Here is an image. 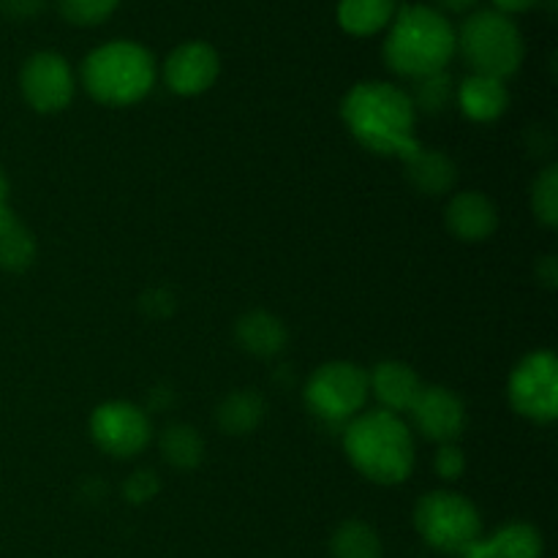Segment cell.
<instances>
[{"mask_svg": "<svg viewBox=\"0 0 558 558\" xmlns=\"http://www.w3.org/2000/svg\"><path fill=\"white\" fill-rule=\"evenodd\" d=\"M403 163H407V178L412 180L414 189L428 196L447 194L458 180L456 161L439 150H425V147H420Z\"/></svg>", "mask_w": 558, "mask_h": 558, "instance_id": "ac0fdd59", "label": "cell"}, {"mask_svg": "<svg viewBox=\"0 0 558 558\" xmlns=\"http://www.w3.org/2000/svg\"><path fill=\"white\" fill-rule=\"evenodd\" d=\"M332 558H381V539L368 523L347 521L330 539Z\"/></svg>", "mask_w": 558, "mask_h": 558, "instance_id": "603a6c76", "label": "cell"}, {"mask_svg": "<svg viewBox=\"0 0 558 558\" xmlns=\"http://www.w3.org/2000/svg\"><path fill=\"white\" fill-rule=\"evenodd\" d=\"M5 199H9V180H5V174L0 172V207L9 205Z\"/></svg>", "mask_w": 558, "mask_h": 558, "instance_id": "d6a6232c", "label": "cell"}, {"mask_svg": "<svg viewBox=\"0 0 558 558\" xmlns=\"http://www.w3.org/2000/svg\"><path fill=\"white\" fill-rule=\"evenodd\" d=\"M420 390H423V381L414 374L412 365L398 363V360L379 363L368 376V392H374L381 409L392 414L409 412Z\"/></svg>", "mask_w": 558, "mask_h": 558, "instance_id": "5bb4252c", "label": "cell"}, {"mask_svg": "<svg viewBox=\"0 0 558 558\" xmlns=\"http://www.w3.org/2000/svg\"><path fill=\"white\" fill-rule=\"evenodd\" d=\"M20 87L25 101L36 112H60L71 104L76 90L74 71L58 52H36L20 71Z\"/></svg>", "mask_w": 558, "mask_h": 558, "instance_id": "9c48e42d", "label": "cell"}, {"mask_svg": "<svg viewBox=\"0 0 558 558\" xmlns=\"http://www.w3.org/2000/svg\"><path fill=\"white\" fill-rule=\"evenodd\" d=\"M396 11V0H341L338 25L349 36H374L390 25Z\"/></svg>", "mask_w": 558, "mask_h": 558, "instance_id": "d6986e66", "label": "cell"}, {"mask_svg": "<svg viewBox=\"0 0 558 558\" xmlns=\"http://www.w3.org/2000/svg\"><path fill=\"white\" fill-rule=\"evenodd\" d=\"M436 474H439L441 480H447V483H456V480H461V474L466 472V458H463V450L456 445V441H450V445H441L439 452H436Z\"/></svg>", "mask_w": 558, "mask_h": 558, "instance_id": "4316f807", "label": "cell"}, {"mask_svg": "<svg viewBox=\"0 0 558 558\" xmlns=\"http://www.w3.org/2000/svg\"><path fill=\"white\" fill-rule=\"evenodd\" d=\"M409 414H412L420 434L425 439L439 441V445L456 441L466 425V409H463L461 398L447 387H423Z\"/></svg>", "mask_w": 558, "mask_h": 558, "instance_id": "7c38bea8", "label": "cell"}, {"mask_svg": "<svg viewBox=\"0 0 558 558\" xmlns=\"http://www.w3.org/2000/svg\"><path fill=\"white\" fill-rule=\"evenodd\" d=\"M412 98L414 109H425V112L436 114L447 107V101L452 98V82L445 71L439 74L423 76V80H414V96Z\"/></svg>", "mask_w": 558, "mask_h": 558, "instance_id": "d4e9b609", "label": "cell"}, {"mask_svg": "<svg viewBox=\"0 0 558 558\" xmlns=\"http://www.w3.org/2000/svg\"><path fill=\"white\" fill-rule=\"evenodd\" d=\"M120 0H58L60 14L71 22V25H101L104 20L112 16V11L118 9Z\"/></svg>", "mask_w": 558, "mask_h": 558, "instance_id": "484cf974", "label": "cell"}, {"mask_svg": "<svg viewBox=\"0 0 558 558\" xmlns=\"http://www.w3.org/2000/svg\"><path fill=\"white\" fill-rule=\"evenodd\" d=\"M537 3H543V0H494L496 11H501V14H507V16L534 9Z\"/></svg>", "mask_w": 558, "mask_h": 558, "instance_id": "4dcf8cb0", "label": "cell"}, {"mask_svg": "<svg viewBox=\"0 0 558 558\" xmlns=\"http://www.w3.org/2000/svg\"><path fill=\"white\" fill-rule=\"evenodd\" d=\"M458 104H461V112L469 120L490 123V120H499L507 112L510 93H507V85L501 80L472 74L458 87Z\"/></svg>", "mask_w": 558, "mask_h": 558, "instance_id": "2e32d148", "label": "cell"}, {"mask_svg": "<svg viewBox=\"0 0 558 558\" xmlns=\"http://www.w3.org/2000/svg\"><path fill=\"white\" fill-rule=\"evenodd\" d=\"M414 526L430 548L452 556H461L469 545L483 537L477 507L452 490L425 494L414 507Z\"/></svg>", "mask_w": 558, "mask_h": 558, "instance_id": "8992f818", "label": "cell"}, {"mask_svg": "<svg viewBox=\"0 0 558 558\" xmlns=\"http://www.w3.org/2000/svg\"><path fill=\"white\" fill-rule=\"evenodd\" d=\"M543 534L529 523H507L494 537L469 545L461 558H539L543 556Z\"/></svg>", "mask_w": 558, "mask_h": 558, "instance_id": "9a60e30c", "label": "cell"}, {"mask_svg": "<svg viewBox=\"0 0 558 558\" xmlns=\"http://www.w3.org/2000/svg\"><path fill=\"white\" fill-rule=\"evenodd\" d=\"M44 11V0H0V14L9 20H33Z\"/></svg>", "mask_w": 558, "mask_h": 558, "instance_id": "f1b7e54d", "label": "cell"}, {"mask_svg": "<svg viewBox=\"0 0 558 558\" xmlns=\"http://www.w3.org/2000/svg\"><path fill=\"white\" fill-rule=\"evenodd\" d=\"M456 47L461 49L474 74L494 76L501 82L521 69L526 54L518 25L496 9L474 11L472 16H466L456 36Z\"/></svg>", "mask_w": 558, "mask_h": 558, "instance_id": "5b68a950", "label": "cell"}, {"mask_svg": "<svg viewBox=\"0 0 558 558\" xmlns=\"http://www.w3.org/2000/svg\"><path fill=\"white\" fill-rule=\"evenodd\" d=\"M123 490H125V499H129L131 505H145V501H150L153 496L161 490V483H158L156 472H150V469H140V472L131 474Z\"/></svg>", "mask_w": 558, "mask_h": 558, "instance_id": "83f0119b", "label": "cell"}, {"mask_svg": "<svg viewBox=\"0 0 558 558\" xmlns=\"http://www.w3.org/2000/svg\"><path fill=\"white\" fill-rule=\"evenodd\" d=\"M221 71L218 52L205 41H185L174 49L163 65V80L178 96H199L210 90Z\"/></svg>", "mask_w": 558, "mask_h": 558, "instance_id": "8fae6325", "label": "cell"}, {"mask_svg": "<svg viewBox=\"0 0 558 558\" xmlns=\"http://www.w3.org/2000/svg\"><path fill=\"white\" fill-rule=\"evenodd\" d=\"M238 343L254 357H276L287 347V327L278 316L267 314V311H251V314L240 316L238 327H234Z\"/></svg>", "mask_w": 558, "mask_h": 558, "instance_id": "e0dca14e", "label": "cell"}, {"mask_svg": "<svg viewBox=\"0 0 558 558\" xmlns=\"http://www.w3.org/2000/svg\"><path fill=\"white\" fill-rule=\"evenodd\" d=\"M142 308H145L147 314L167 316V314H172L174 300L169 298L167 289H156V292H150V294H145V298H142Z\"/></svg>", "mask_w": 558, "mask_h": 558, "instance_id": "f546056e", "label": "cell"}, {"mask_svg": "<svg viewBox=\"0 0 558 558\" xmlns=\"http://www.w3.org/2000/svg\"><path fill=\"white\" fill-rule=\"evenodd\" d=\"M441 9H450V11H466L472 5H477V0H436Z\"/></svg>", "mask_w": 558, "mask_h": 558, "instance_id": "1f68e13d", "label": "cell"}, {"mask_svg": "<svg viewBox=\"0 0 558 558\" xmlns=\"http://www.w3.org/2000/svg\"><path fill=\"white\" fill-rule=\"evenodd\" d=\"M265 398L256 390H238L229 392L227 398L218 407L216 420L221 425L223 434L229 436H245L251 430L259 428V423L265 420Z\"/></svg>", "mask_w": 558, "mask_h": 558, "instance_id": "ffe728a7", "label": "cell"}, {"mask_svg": "<svg viewBox=\"0 0 558 558\" xmlns=\"http://www.w3.org/2000/svg\"><path fill=\"white\" fill-rule=\"evenodd\" d=\"M90 436L109 456L131 458L150 441V420L136 403L109 401L93 412Z\"/></svg>", "mask_w": 558, "mask_h": 558, "instance_id": "30bf717a", "label": "cell"}, {"mask_svg": "<svg viewBox=\"0 0 558 558\" xmlns=\"http://www.w3.org/2000/svg\"><path fill=\"white\" fill-rule=\"evenodd\" d=\"M158 447H161L163 461L174 469H196L205 458V441H202L199 430L183 423L163 428Z\"/></svg>", "mask_w": 558, "mask_h": 558, "instance_id": "7402d4cb", "label": "cell"}, {"mask_svg": "<svg viewBox=\"0 0 558 558\" xmlns=\"http://www.w3.org/2000/svg\"><path fill=\"white\" fill-rule=\"evenodd\" d=\"M507 396L521 417L532 423H554L558 414V363L554 354H526L510 374Z\"/></svg>", "mask_w": 558, "mask_h": 558, "instance_id": "ba28073f", "label": "cell"}, {"mask_svg": "<svg viewBox=\"0 0 558 558\" xmlns=\"http://www.w3.org/2000/svg\"><path fill=\"white\" fill-rule=\"evenodd\" d=\"M156 60L142 44L109 41L82 63V85L107 107H131L153 90Z\"/></svg>", "mask_w": 558, "mask_h": 558, "instance_id": "277c9868", "label": "cell"}, {"mask_svg": "<svg viewBox=\"0 0 558 558\" xmlns=\"http://www.w3.org/2000/svg\"><path fill=\"white\" fill-rule=\"evenodd\" d=\"M305 407L325 423H347L368 401V374L360 365L336 360L325 363L305 381Z\"/></svg>", "mask_w": 558, "mask_h": 558, "instance_id": "52a82bcc", "label": "cell"}, {"mask_svg": "<svg viewBox=\"0 0 558 558\" xmlns=\"http://www.w3.org/2000/svg\"><path fill=\"white\" fill-rule=\"evenodd\" d=\"M36 259V240L22 227L11 207H0V267L9 272H22Z\"/></svg>", "mask_w": 558, "mask_h": 558, "instance_id": "44dd1931", "label": "cell"}, {"mask_svg": "<svg viewBox=\"0 0 558 558\" xmlns=\"http://www.w3.org/2000/svg\"><path fill=\"white\" fill-rule=\"evenodd\" d=\"M352 466L376 485H398L414 469V441L398 414L376 409L357 414L343 434Z\"/></svg>", "mask_w": 558, "mask_h": 558, "instance_id": "3957f363", "label": "cell"}, {"mask_svg": "<svg viewBox=\"0 0 558 558\" xmlns=\"http://www.w3.org/2000/svg\"><path fill=\"white\" fill-rule=\"evenodd\" d=\"M445 221L447 229L463 243H483L499 227V210L480 191H461L447 205Z\"/></svg>", "mask_w": 558, "mask_h": 558, "instance_id": "4fadbf2b", "label": "cell"}, {"mask_svg": "<svg viewBox=\"0 0 558 558\" xmlns=\"http://www.w3.org/2000/svg\"><path fill=\"white\" fill-rule=\"evenodd\" d=\"M341 114L354 140L376 156H396L407 161L423 147L414 136L417 109L407 90L390 82L354 85L343 98Z\"/></svg>", "mask_w": 558, "mask_h": 558, "instance_id": "6da1fadb", "label": "cell"}, {"mask_svg": "<svg viewBox=\"0 0 558 558\" xmlns=\"http://www.w3.org/2000/svg\"><path fill=\"white\" fill-rule=\"evenodd\" d=\"M456 54V31L441 11L412 3L396 11L385 38V60L409 80L439 74Z\"/></svg>", "mask_w": 558, "mask_h": 558, "instance_id": "7a4b0ae2", "label": "cell"}, {"mask_svg": "<svg viewBox=\"0 0 558 558\" xmlns=\"http://www.w3.org/2000/svg\"><path fill=\"white\" fill-rule=\"evenodd\" d=\"M532 210L545 227H556L558 223V167H548L534 180Z\"/></svg>", "mask_w": 558, "mask_h": 558, "instance_id": "cb8c5ba5", "label": "cell"}]
</instances>
